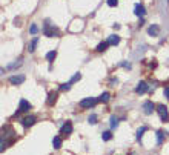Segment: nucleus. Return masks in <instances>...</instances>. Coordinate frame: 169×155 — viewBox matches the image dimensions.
<instances>
[{
    "mask_svg": "<svg viewBox=\"0 0 169 155\" xmlns=\"http://www.w3.org/2000/svg\"><path fill=\"white\" fill-rule=\"evenodd\" d=\"M157 112H158V115H160V118L163 121H169V112H168V108L165 105H158L157 106Z\"/></svg>",
    "mask_w": 169,
    "mask_h": 155,
    "instance_id": "f257e3e1",
    "label": "nucleus"
},
{
    "mask_svg": "<svg viewBox=\"0 0 169 155\" xmlns=\"http://www.w3.org/2000/svg\"><path fill=\"white\" fill-rule=\"evenodd\" d=\"M95 103H97V98L88 97V98H83V100L80 101V108H92Z\"/></svg>",
    "mask_w": 169,
    "mask_h": 155,
    "instance_id": "f03ea898",
    "label": "nucleus"
},
{
    "mask_svg": "<svg viewBox=\"0 0 169 155\" xmlns=\"http://www.w3.org/2000/svg\"><path fill=\"white\" fill-rule=\"evenodd\" d=\"M36 117L34 115H28V117H25L23 120H22V124L25 126V127H31V126H34L36 124Z\"/></svg>",
    "mask_w": 169,
    "mask_h": 155,
    "instance_id": "7ed1b4c3",
    "label": "nucleus"
},
{
    "mask_svg": "<svg viewBox=\"0 0 169 155\" xmlns=\"http://www.w3.org/2000/svg\"><path fill=\"white\" fill-rule=\"evenodd\" d=\"M134 14H135L137 17H145V14H146L145 6H143V5H140V3H137V5H135V8H134Z\"/></svg>",
    "mask_w": 169,
    "mask_h": 155,
    "instance_id": "20e7f679",
    "label": "nucleus"
},
{
    "mask_svg": "<svg viewBox=\"0 0 169 155\" xmlns=\"http://www.w3.org/2000/svg\"><path fill=\"white\" fill-rule=\"evenodd\" d=\"M29 109H31V103H28L26 100H20V106H19L17 114H20V112H26V111H29Z\"/></svg>",
    "mask_w": 169,
    "mask_h": 155,
    "instance_id": "39448f33",
    "label": "nucleus"
},
{
    "mask_svg": "<svg viewBox=\"0 0 169 155\" xmlns=\"http://www.w3.org/2000/svg\"><path fill=\"white\" fill-rule=\"evenodd\" d=\"M154 109H155V106H154L152 101H146V103L143 105V111H145L146 115H151V114L154 112Z\"/></svg>",
    "mask_w": 169,
    "mask_h": 155,
    "instance_id": "423d86ee",
    "label": "nucleus"
},
{
    "mask_svg": "<svg viewBox=\"0 0 169 155\" xmlns=\"http://www.w3.org/2000/svg\"><path fill=\"white\" fill-rule=\"evenodd\" d=\"M146 91H148V83H146V81H140V83L137 84V88H135V92L140 94V95L145 94Z\"/></svg>",
    "mask_w": 169,
    "mask_h": 155,
    "instance_id": "0eeeda50",
    "label": "nucleus"
},
{
    "mask_svg": "<svg viewBox=\"0 0 169 155\" xmlns=\"http://www.w3.org/2000/svg\"><path fill=\"white\" fill-rule=\"evenodd\" d=\"M23 81H25V75H12V77L9 78V83L11 84H20Z\"/></svg>",
    "mask_w": 169,
    "mask_h": 155,
    "instance_id": "6e6552de",
    "label": "nucleus"
},
{
    "mask_svg": "<svg viewBox=\"0 0 169 155\" xmlns=\"http://www.w3.org/2000/svg\"><path fill=\"white\" fill-rule=\"evenodd\" d=\"M57 92H49V95H48V100H46V105L48 106H52L55 101H57Z\"/></svg>",
    "mask_w": 169,
    "mask_h": 155,
    "instance_id": "1a4fd4ad",
    "label": "nucleus"
},
{
    "mask_svg": "<svg viewBox=\"0 0 169 155\" xmlns=\"http://www.w3.org/2000/svg\"><path fill=\"white\" fill-rule=\"evenodd\" d=\"M62 134H65V135H68V134H71L72 132V124H71V121H66L63 126H62Z\"/></svg>",
    "mask_w": 169,
    "mask_h": 155,
    "instance_id": "9d476101",
    "label": "nucleus"
},
{
    "mask_svg": "<svg viewBox=\"0 0 169 155\" xmlns=\"http://www.w3.org/2000/svg\"><path fill=\"white\" fill-rule=\"evenodd\" d=\"M106 41H108V45H119L120 43V37L114 34V36H109Z\"/></svg>",
    "mask_w": 169,
    "mask_h": 155,
    "instance_id": "9b49d317",
    "label": "nucleus"
},
{
    "mask_svg": "<svg viewBox=\"0 0 169 155\" xmlns=\"http://www.w3.org/2000/svg\"><path fill=\"white\" fill-rule=\"evenodd\" d=\"M37 43H39V39H37V37H34V39H32V41L28 45V51H29V52H34V51H36V46H37Z\"/></svg>",
    "mask_w": 169,
    "mask_h": 155,
    "instance_id": "f8f14e48",
    "label": "nucleus"
},
{
    "mask_svg": "<svg viewBox=\"0 0 169 155\" xmlns=\"http://www.w3.org/2000/svg\"><path fill=\"white\" fill-rule=\"evenodd\" d=\"M52 146H54V149H60V148H62V140H60V137H54Z\"/></svg>",
    "mask_w": 169,
    "mask_h": 155,
    "instance_id": "ddd939ff",
    "label": "nucleus"
},
{
    "mask_svg": "<svg viewBox=\"0 0 169 155\" xmlns=\"http://www.w3.org/2000/svg\"><path fill=\"white\" fill-rule=\"evenodd\" d=\"M148 32H149V36H157V34H158V26H157V25H152V26L148 29Z\"/></svg>",
    "mask_w": 169,
    "mask_h": 155,
    "instance_id": "4468645a",
    "label": "nucleus"
},
{
    "mask_svg": "<svg viewBox=\"0 0 169 155\" xmlns=\"http://www.w3.org/2000/svg\"><path fill=\"white\" fill-rule=\"evenodd\" d=\"M109 45H108V41H102V43H98V46H97V51L98 52H103L106 48H108Z\"/></svg>",
    "mask_w": 169,
    "mask_h": 155,
    "instance_id": "2eb2a0df",
    "label": "nucleus"
},
{
    "mask_svg": "<svg viewBox=\"0 0 169 155\" xmlns=\"http://www.w3.org/2000/svg\"><path fill=\"white\" fill-rule=\"evenodd\" d=\"M117 126H119V118L112 115L111 117V129H115Z\"/></svg>",
    "mask_w": 169,
    "mask_h": 155,
    "instance_id": "dca6fc26",
    "label": "nucleus"
},
{
    "mask_svg": "<svg viewBox=\"0 0 169 155\" xmlns=\"http://www.w3.org/2000/svg\"><path fill=\"white\" fill-rule=\"evenodd\" d=\"M55 55H57V52H55V51H51V52L46 54V60H48V62H52V60L55 58Z\"/></svg>",
    "mask_w": 169,
    "mask_h": 155,
    "instance_id": "f3484780",
    "label": "nucleus"
},
{
    "mask_svg": "<svg viewBox=\"0 0 169 155\" xmlns=\"http://www.w3.org/2000/svg\"><path fill=\"white\" fill-rule=\"evenodd\" d=\"M109 97H111V95H109V92H103V94L100 95V98H98V100H100V101H103V103H106V101L109 100Z\"/></svg>",
    "mask_w": 169,
    "mask_h": 155,
    "instance_id": "a211bd4d",
    "label": "nucleus"
},
{
    "mask_svg": "<svg viewBox=\"0 0 169 155\" xmlns=\"http://www.w3.org/2000/svg\"><path fill=\"white\" fill-rule=\"evenodd\" d=\"M146 132V127L143 126V127H140L138 131H137V140H141V137H143V134Z\"/></svg>",
    "mask_w": 169,
    "mask_h": 155,
    "instance_id": "6ab92c4d",
    "label": "nucleus"
},
{
    "mask_svg": "<svg viewBox=\"0 0 169 155\" xmlns=\"http://www.w3.org/2000/svg\"><path fill=\"white\" fill-rule=\"evenodd\" d=\"M102 138H103L105 141H109V140L112 138V135H111V132H109V131H106V132H103V134H102Z\"/></svg>",
    "mask_w": 169,
    "mask_h": 155,
    "instance_id": "aec40b11",
    "label": "nucleus"
},
{
    "mask_svg": "<svg viewBox=\"0 0 169 155\" xmlns=\"http://www.w3.org/2000/svg\"><path fill=\"white\" fill-rule=\"evenodd\" d=\"M163 137H165V135H163V132H162V131H158V132H157V143H158V144H162V143H163Z\"/></svg>",
    "mask_w": 169,
    "mask_h": 155,
    "instance_id": "412c9836",
    "label": "nucleus"
},
{
    "mask_svg": "<svg viewBox=\"0 0 169 155\" xmlns=\"http://www.w3.org/2000/svg\"><path fill=\"white\" fill-rule=\"evenodd\" d=\"M80 78H82V74H80V72H77V74H76L74 77H72V78H71V80H69V83L72 84V83H76V81H79Z\"/></svg>",
    "mask_w": 169,
    "mask_h": 155,
    "instance_id": "4be33fe9",
    "label": "nucleus"
},
{
    "mask_svg": "<svg viewBox=\"0 0 169 155\" xmlns=\"http://www.w3.org/2000/svg\"><path fill=\"white\" fill-rule=\"evenodd\" d=\"M71 89V83L68 81V83H63L62 86H60V91H69Z\"/></svg>",
    "mask_w": 169,
    "mask_h": 155,
    "instance_id": "5701e85b",
    "label": "nucleus"
},
{
    "mask_svg": "<svg viewBox=\"0 0 169 155\" xmlns=\"http://www.w3.org/2000/svg\"><path fill=\"white\" fill-rule=\"evenodd\" d=\"M88 123H91V124H95V123H97V115H95V114L89 115V118H88Z\"/></svg>",
    "mask_w": 169,
    "mask_h": 155,
    "instance_id": "b1692460",
    "label": "nucleus"
},
{
    "mask_svg": "<svg viewBox=\"0 0 169 155\" xmlns=\"http://www.w3.org/2000/svg\"><path fill=\"white\" fill-rule=\"evenodd\" d=\"M20 65H22V60H17L15 63H12V65H9L8 68H9V69H14V68H19Z\"/></svg>",
    "mask_w": 169,
    "mask_h": 155,
    "instance_id": "393cba45",
    "label": "nucleus"
},
{
    "mask_svg": "<svg viewBox=\"0 0 169 155\" xmlns=\"http://www.w3.org/2000/svg\"><path fill=\"white\" fill-rule=\"evenodd\" d=\"M37 31H39L37 25H31V28H29V32H31V34H37Z\"/></svg>",
    "mask_w": 169,
    "mask_h": 155,
    "instance_id": "a878e982",
    "label": "nucleus"
},
{
    "mask_svg": "<svg viewBox=\"0 0 169 155\" xmlns=\"http://www.w3.org/2000/svg\"><path fill=\"white\" fill-rule=\"evenodd\" d=\"M108 5H109V6H117L119 2H117V0H108Z\"/></svg>",
    "mask_w": 169,
    "mask_h": 155,
    "instance_id": "bb28decb",
    "label": "nucleus"
},
{
    "mask_svg": "<svg viewBox=\"0 0 169 155\" xmlns=\"http://www.w3.org/2000/svg\"><path fill=\"white\" fill-rule=\"evenodd\" d=\"M165 97L169 100V86H168V88H165Z\"/></svg>",
    "mask_w": 169,
    "mask_h": 155,
    "instance_id": "cd10ccee",
    "label": "nucleus"
},
{
    "mask_svg": "<svg viewBox=\"0 0 169 155\" xmlns=\"http://www.w3.org/2000/svg\"><path fill=\"white\" fill-rule=\"evenodd\" d=\"M122 66H123V68H131V65H129V63H122Z\"/></svg>",
    "mask_w": 169,
    "mask_h": 155,
    "instance_id": "c85d7f7f",
    "label": "nucleus"
}]
</instances>
